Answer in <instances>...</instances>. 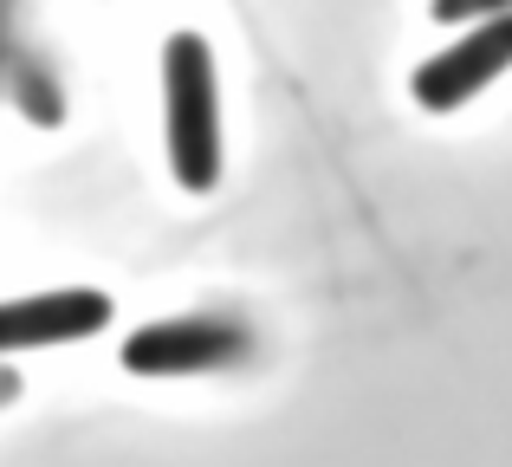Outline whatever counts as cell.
Returning a JSON list of instances; mask_svg holds the SVG:
<instances>
[{"mask_svg":"<svg viewBox=\"0 0 512 467\" xmlns=\"http://www.w3.org/2000/svg\"><path fill=\"white\" fill-rule=\"evenodd\" d=\"M512 13V0H435V20H448V26H487V20H506Z\"/></svg>","mask_w":512,"mask_h":467,"instance_id":"8992f818","label":"cell"},{"mask_svg":"<svg viewBox=\"0 0 512 467\" xmlns=\"http://www.w3.org/2000/svg\"><path fill=\"white\" fill-rule=\"evenodd\" d=\"M104 325H111V299L91 292V286H59V292H33V299H7L0 305V357L39 351V344L98 338Z\"/></svg>","mask_w":512,"mask_h":467,"instance_id":"3957f363","label":"cell"},{"mask_svg":"<svg viewBox=\"0 0 512 467\" xmlns=\"http://www.w3.org/2000/svg\"><path fill=\"white\" fill-rule=\"evenodd\" d=\"M506 65H512V13L461 33L448 52H435V59L415 72V104H422V111H454V104H467L474 91H487Z\"/></svg>","mask_w":512,"mask_h":467,"instance_id":"277c9868","label":"cell"},{"mask_svg":"<svg viewBox=\"0 0 512 467\" xmlns=\"http://www.w3.org/2000/svg\"><path fill=\"white\" fill-rule=\"evenodd\" d=\"M163 130L182 189L221 182V98H214V52L201 33H169L163 46Z\"/></svg>","mask_w":512,"mask_h":467,"instance_id":"6da1fadb","label":"cell"},{"mask_svg":"<svg viewBox=\"0 0 512 467\" xmlns=\"http://www.w3.org/2000/svg\"><path fill=\"white\" fill-rule=\"evenodd\" d=\"M253 351L247 325L234 318H214V312H195V318H156L143 325L137 338H124V364L137 377H195V370H227Z\"/></svg>","mask_w":512,"mask_h":467,"instance_id":"7a4b0ae2","label":"cell"},{"mask_svg":"<svg viewBox=\"0 0 512 467\" xmlns=\"http://www.w3.org/2000/svg\"><path fill=\"white\" fill-rule=\"evenodd\" d=\"M13 52H20V0H0V91H7Z\"/></svg>","mask_w":512,"mask_h":467,"instance_id":"52a82bcc","label":"cell"},{"mask_svg":"<svg viewBox=\"0 0 512 467\" xmlns=\"http://www.w3.org/2000/svg\"><path fill=\"white\" fill-rule=\"evenodd\" d=\"M7 403H20V370L0 364V409H7Z\"/></svg>","mask_w":512,"mask_h":467,"instance_id":"ba28073f","label":"cell"},{"mask_svg":"<svg viewBox=\"0 0 512 467\" xmlns=\"http://www.w3.org/2000/svg\"><path fill=\"white\" fill-rule=\"evenodd\" d=\"M7 98L20 104L33 124H65V85H59V65H52L46 46H26L13 52V72H7Z\"/></svg>","mask_w":512,"mask_h":467,"instance_id":"5b68a950","label":"cell"}]
</instances>
